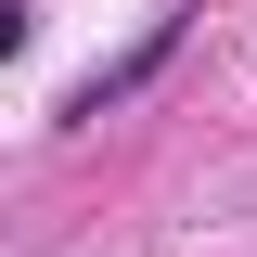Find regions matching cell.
Here are the masks:
<instances>
[{
    "instance_id": "1",
    "label": "cell",
    "mask_w": 257,
    "mask_h": 257,
    "mask_svg": "<svg viewBox=\"0 0 257 257\" xmlns=\"http://www.w3.org/2000/svg\"><path fill=\"white\" fill-rule=\"evenodd\" d=\"M167 52H180V13H155V26L128 39L116 64H90V77H77V90H64V116H103V103H128V90H142V77H155Z\"/></svg>"
}]
</instances>
